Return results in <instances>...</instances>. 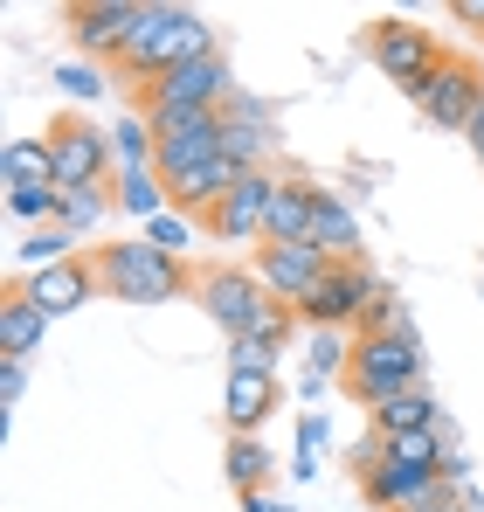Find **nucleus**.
<instances>
[{"mask_svg":"<svg viewBox=\"0 0 484 512\" xmlns=\"http://www.w3.org/2000/svg\"><path fill=\"white\" fill-rule=\"evenodd\" d=\"M346 360H353V333H312V367L305 374H346Z\"/></svg>","mask_w":484,"mask_h":512,"instance_id":"obj_31","label":"nucleus"},{"mask_svg":"<svg viewBox=\"0 0 484 512\" xmlns=\"http://www.w3.org/2000/svg\"><path fill=\"white\" fill-rule=\"evenodd\" d=\"M374 298H381V277H374L367 263H332L291 312H298V326H312V333H346V326H360V312H367Z\"/></svg>","mask_w":484,"mask_h":512,"instance_id":"obj_6","label":"nucleus"},{"mask_svg":"<svg viewBox=\"0 0 484 512\" xmlns=\"http://www.w3.org/2000/svg\"><path fill=\"white\" fill-rule=\"evenodd\" d=\"M222 471H229V485H236V499H249V492H263L270 485V443L263 436H229V457H222Z\"/></svg>","mask_w":484,"mask_h":512,"instance_id":"obj_24","label":"nucleus"},{"mask_svg":"<svg viewBox=\"0 0 484 512\" xmlns=\"http://www.w3.org/2000/svg\"><path fill=\"white\" fill-rule=\"evenodd\" d=\"M360 492H367V506H381V512H415V506H429V499L443 492V478L408 471V464L381 457V450L367 443V450H360Z\"/></svg>","mask_w":484,"mask_h":512,"instance_id":"obj_13","label":"nucleus"},{"mask_svg":"<svg viewBox=\"0 0 484 512\" xmlns=\"http://www.w3.org/2000/svg\"><path fill=\"white\" fill-rule=\"evenodd\" d=\"M42 333H49V312H42L21 284H7V291H0V360H28V353L42 346Z\"/></svg>","mask_w":484,"mask_h":512,"instance_id":"obj_19","label":"nucleus"},{"mask_svg":"<svg viewBox=\"0 0 484 512\" xmlns=\"http://www.w3.org/2000/svg\"><path fill=\"white\" fill-rule=\"evenodd\" d=\"M436 423H443V409H436L429 388H408V395L374 409V436H415V429H436Z\"/></svg>","mask_w":484,"mask_h":512,"instance_id":"obj_21","label":"nucleus"},{"mask_svg":"<svg viewBox=\"0 0 484 512\" xmlns=\"http://www.w3.org/2000/svg\"><path fill=\"white\" fill-rule=\"evenodd\" d=\"M104 291L118 305H173V298H194V263L187 256H166L153 250L146 236H118L104 250H90Z\"/></svg>","mask_w":484,"mask_h":512,"instance_id":"obj_1","label":"nucleus"},{"mask_svg":"<svg viewBox=\"0 0 484 512\" xmlns=\"http://www.w3.org/2000/svg\"><path fill=\"white\" fill-rule=\"evenodd\" d=\"M42 146H49V160H56V180H63V187H111V173H118L111 125H104V118L63 111V118H49Z\"/></svg>","mask_w":484,"mask_h":512,"instance_id":"obj_4","label":"nucleus"},{"mask_svg":"<svg viewBox=\"0 0 484 512\" xmlns=\"http://www.w3.org/2000/svg\"><path fill=\"white\" fill-rule=\"evenodd\" d=\"M312 243H319L332 263H360V222H353V208L325 187L319 194V222H312Z\"/></svg>","mask_w":484,"mask_h":512,"instance_id":"obj_20","label":"nucleus"},{"mask_svg":"<svg viewBox=\"0 0 484 512\" xmlns=\"http://www.w3.org/2000/svg\"><path fill=\"white\" fill-rule=\"evenodd\" d=\"M0 173H7V187H63L42 139H7L0 146Z\"/></svg>","mask_w":484,"mask_h":512,"instance_id":"obj_22","label":"nucleus"},{"mask_svg":"<svg viewBox=\"0 0 484 512\" xmlns=\"http://www.w3.org/2000/svg\"><path fill=\"white\" fill-rule=\"evenodd\" d=\"M194 56H222L215 49V28L194 14V7H146V21H139V35H132V49L118 56V77L125 84H160L166 70H180V63H194Z\"/></svg>","mask_w":484,"mask_h":512,"instance_id":"obj_2","label":"nucleus"},{"mask_svg":"<svg viewBox=\"0 0 484 512\" xmlns=\"http://www.w3.org/2000/svg\"><path fill=\"white\" fill-rule=\"evenodd\" d=\"M436 132H464L471 118H478V104H484V63L478 56H464V49H450L443 63H436V77L408 97Z\"/></svg>","mask_w":484,"mask_h":512,"instance_id":"obj_7","label":"nucleus"},{"mask_svg":"<svg viewBox=\"0 0 484 512\" xmlns=\"http://www.w3.org/2000/svg\"><path fill=\"white\" fill-rule=\"evenodd\" d=\"M104 208H118L111 187H63V194H56V222H63L70 236H90V229L104 222Z\"/></svg>","mask_w":484,"mask_h":512,"instance_id":"obj_25","label":"nucleus"},{"mask_svg":"<svg viewBox=\"0 0 484 512\" xmlns=\"http://www.w3.org/2000/svg\"><path fill=\"white\" fill-rule=\"evenodd\" d=\"M270 194H277V173L263 167V173H242L236 187L208 208V215H194L215 243H256L263 250V215H270Z\"/></svg>","mask_w":484,"mask_h":512,"instance_id":"obj_11","label":"nucleus"},{"mask_svg":"<svg viewBox=\"0 0 484 512\" xmlns=\"http://www.w3.org/2000/svg\"><path fill=\"white\" fill-rule=\"evenodd\" d=\"M111 153H118V173L153 167V160H160V139H153V125L132 111V118H118V125H111Z\"/></svg>","mask_w":484,"mask_h":512,"instance_id":"obj_27","label":"nucleus"},{"mask_svg":"<svg viewBox=\"0 0 484 512\" xmlns=\"http://www.w3.org/2000/svg\"><path fill=\"white\" fill-rule=\"evenodd\" d=\"M229 97H236L229 63H222V56H194V63H180V70H166L160 84L139 90L132 111H222Z\"/></svg>","mask_w":484,"mask_h":512,"instance_id":"obj_10","label":"nucleus"},{"mask_svg":"<svg viewBox=\"0 0 484 512\" xmlns=\"http://www.w3.org/2000/svg\"><path fill=\"white\" fill-rule=\"evenodd\" d=\"M319 194L325 180L312 173H277V194H270V215H263V243H312V222H319Z\"/></svg>","mask_w":484,"mask_h":512,"instance_id":"obj_17","label":"nucleus"},{"mask_svg":"<svg viewBox=\"0 0 484 512\" xmlns=\"http://www.w3.org/2000/svg\"><path fill=\"white\" fill-rule=\"evenodd\" d=\"M28 388V360H0V409H14Z\"/></svg>","mask_w":484,"mask_h":512,"instance_id":"obj_33","label":"nucleus"},{"mask_svg":"<svg viewBox=\"0 0 484 512\" xmlns=\"http://www.w3.org/2000/svg\"><path fill=\"white\" fill-rule=\"evenodd\" d=\"M325 436H332V429H325V416H298V457H291V478H305V485L319 478V450H325Z\"/></svg>","mask_w":484,"mask_h":512,"instance_id":"obj_30","label":"nucleus"},{"mask_svg":"<svg viewBox=\"0 0 484 512\" xmlns=\"http://www.w3.org/2000/svg\"><path fill=\"white\" fill-rule=\"evenodd\" d=\"M194 229H201L194 215H180V208H166V215H153V222H146V243H153V250H166V256H180L187 243H194Z\"/></svg>","mask_w":484,"mask_h":512,"instance_id":"obj_29","label":"nucleus"},{"mask_svg":"<svg viewBox=\"0 0 484 512\" xmlns=\"http://www.w3.org/2000/svg\"><path fill=\"white\" fill-rule=\"evenodd\" d=\"M367 56H374V70L388 77V84H402L408 97L436 77V63L450 56L443 42H436V28H422V21H408V14H388V21H374L367 28Z\"/></svg>","mask_w":484,"mask_h":512,"instance_id":"obj_5","label":"nucleus"},{"mask_svg":"<svg viewBox=\"0 0 484 512\" xmlns=\"http://www.w3.org/2000/svg\"><path fill=\"white\" fill-rule=\"evenodd\" d=\"M263 277L249 270V263H208V270H194V305L222 326V340H242L249 333V319L263 312Z\"/></svg>","mask_w":484,"mask_h":512,"instance_id":"obj_9","label":"nucleus"},{"mask_svg":"<svg viewBox=\"0 0 484 512\" xmlns=\"http://www.w3.org/2000/svg\"><path fill=\"white\" fill-rule=\"evenodd\" d=\"M56 84L70 90V97H104V70H90V63H63Z\"/></svg>","mask_w":484,"mask_h":512,"instance_id":"obj_32","label":"nucleus"},{"mask_svg":"<svg viewBox=\"0 0 484 512\" xmlns=\"http://www.w3.org/2000/svg\"><path fill=\"white\" fill-rule=\"evenodd\" d=\"M139 21H146V0H77V7H63V28H70L77 56L111 63V70H118V56L132 49Z\"/></svg>","mask_w":484,"mask_h":512,"instance_id":"obj_8","label":"nucleus"},{"mask_svg":"<svg viewBox=\"0 0 484 512\" xmlns=\"http://www.w3.org/2000/svg\"><path fill=\"white\" fill-rule=\"evenodd\" d=\"M21 277H35V270H49V263H70V256H83L77 250V236H70V229H63V222H42V229H35V236H28V243H21Z\"/></svg>","mask_w":484,"mask_h":512,"instance_id":"obj_26","label":"nucleus"},{"mask_svg":"<svg viewBox=\"0 0 484 512\" xmlns=\"http://www.w3.org/2000/svg\"><path fill=\"white\" fill-rule=\"evenodd\" d=\"M464 139H471V153H478V167H484V104H478V118L464 125Z\"/></svg>","mask_w":484,"mask_h":512,"instance_id":"obj_34","label":"nucleus"},{"mask_svg":"<svg viewBox=\"0 0 484 512\" xmlns=\"http://www.w3.org/2000/svg\"><path fill=\"white\" fill-rule=\"evenodd\" d=\"M291 333H298V312L277 305V298H263V312L249 319V333L229 340V367H263V374H277V360H284Z\"/></svg>","mask_w":484,"mask_h":512,"instance_id":"obj_18","label":"nucleus"},{"mask_svg":"<svg viewBox=\"0 0 484 512\" xmlns=\"http://www.w3.org/2000/svg\"><path fill=\"white\" fill-rule=\"evenodd\" d=\"M249 270L263 277V291H270L277 305H298L325 270H332V256H325L319 243H263V250L249 256Z\"/></svg>","mask_w":484,"mask_h":512,"instance_id":"obj_12","label":"nucleus"},{"mask_svg":"<svg viewBox=\"0 0 484 512\" xmlns=\"http://www.w3.org/2000/svg\"><path fill=\"white\" fill-rule=\"evenodd\" d=\"M56 194H63V187H7V215L42 229V222H56Z\"/></svg>","mask_w":484,"mask_h":512,"instance_id":"obj_28","label":"nucleus"},{"mask_svg":"<svg viewBox=\"0 0 484 512\" xmlns=\"http://www.w3.org/2000/svg\"><path fill=\"white\" fill-rule=\"evenodd\" d=\"M270 146H277V111L263 97H229L222 104V153L236 160L242 173H263L270 167Z\"/></svg>","mask_w":484,"mask_h":512,"instance_id":"obj_14","label":"nucleus"},{"mask_svg":"<svg viewBox=\"0 0 484 512\" xmlns=\"http://www.w3.org/2000/svg\"><path fill=\"white\" fill-rule=\"evenodd\" d=\"M49 319H63V312H83L97 291H104V277H97V263H90V250L70 256V263H49V270H35V277H14Z\"/></svg>","mask_w":484,"mask_h":512,"instance_id":"obj_16","label":"nucleus"},{"mask_svg":"<svg viewBox=\"0 0 484 512\" xmlns=\"http://www.w3.org/2000/svg\"><path fill=\"white\" fill-rule=\"evenodd\" d=\"M422 340H395V333H353V360H346V395L374 416L381 402H395L408 388H422Z\"/></svg>","mask_w":484,"mask_h":512,"instance_id":"obj_3","label":"nucleus"},{"mask_svg":"<svg viewBox=\"0 0 484 512\" xmlns=\"http://www.w3.org/2000/svg\"><path fill=\"white\" fill-rule=\"evenodd\" d=\"M284 409V381L263 374V367H229V388H222V423L229 436H263V423Z\"/></svg>","mask_w":484,"mask_h":512,"instance_id":"obj_15","label":"nucleus"},{"mask_svg":"<svg viewBox=\"0 0 484 512\" xmlns=\"http://www.w3.org/2000/svg\"><path fill=\"white\" fill-rule=\"evenodd\" d=\"M111 201H118L125 215H139V222H153V215H166V180H160V167L111 173Z\"/></svg>","mask_w":484,"mask_h":512,"instance_id":"obj_23","label":"nucleus"}]
</instances>
